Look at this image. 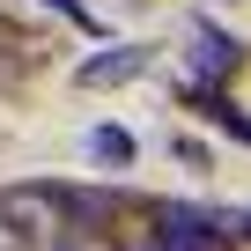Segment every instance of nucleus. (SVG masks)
Instances as JSON below:
<instances>
[{"label": "nucleus", "mask_w": 251, "mask_h": 251, "mask_svg": "<svg viewBox=\"0 0 251 251\" xmlns=\"http://www.w3.org/2000/svg\"><path fill=\"white\" fill-rule=\"evenodd\" d=\"M148 236L170 251H244L236 207H200V200H141Z\"/></svg>", "instance_id": "f257e3e1"}, {"label": "nucleus", "mask_w": 251, "mask_h": 251, "mask_svg": "<svg viewBox=\"0 0 251 251\" xmlns=\"http://www.w3.org/2000/svg\"><path fill=\"white\" fill-rule=\"evenodd\" d=\"M244 59H251L244 37H229V30H222L214 15H200V8L185 15V74H200V81H236Z\"/></svg>", "instance_id": "f03ea898"}, {"label": "nucleus", "mask_w": 251, "mask_h": 251, "mask_svg": "<svg viewBox=\"0 0 251 251\" xmlns=\"http://www.w3.org/2000/svg\"><path fill=\"white\" fill-rule=\"evenodd\" d=\"M170 96H177V111H200L214 133H229V141H244L251 148V111L229 96V81H200V74H177L170 81Z\"/></svg>", "instance_id": "7ed1b4c3"}, {"label": "nucleus", "mask_w": 251, "mask_h": 251, "mask_svg": "<svg viewBox=\"0 0 251 251\" xmlns=\"http://www.w3.org/2000/svg\"><path fill=\"white\" fill-rule=\"evenodd\" d=\"M148 67H155L148 45H103V52H89L74 67V89H126V81H141Z\"/></svg>", "instance_id": "20e7f679"}, {"label": "nucleus", "mask_w": 251, "mask_h": 251, "mask_svg": "<svg viewBox=\"0 0 251 251\" xmlns=\"http://www.w3.org/2000/svg\"><path fill=\"white\" fill-rule=\"evenodd\" d=\"M81 155H89V170H133L141 163V133L118 126V118H96L81 133Z\"/></svg>", "instance_id": "39448f33"}, {"label": "nucleus", "mask_w": 251, "mask_h": 251, "mask_svg": "<svg viewBox=\"0 0 251 251\" xmlns=\"http://www.w3.org/2000/svg\"><path fill=\"white\" fill-rule=\"evenodd\" d=\"M170 163H177V170H192V177H207V170H214V148H207V141H192L185 126H177V133H170Z\"/></svg>", "instance_id": "423d86ee"}, {"label": "nucleus", "mask_w": 251, "mask_h": 251, "mask_svg": "<svg viewBox=\"0 0 251 251\" xmlns=\"http://www.w3.org/2000/svg\"><path fill=\"white\" fill-rule=\"evenodd\" d=\"M37 8H45V15H59V23H74L81 37H103V23H96L89 0H37Z\"/></svg>", "instance_id": "0eeeda50"}, {"label": "nucleus", "mask_w": 251, "mask_h": 251, "mask_svg": "<svg viewBox=\"0 0 251 251\" xmlns=\"http://www.w3.org/2000/svg\"><path fill=\"white\" fill-rule=\"evenodd\" d=\"M111 251H170V244H155V236H148V229H141V236H133V244H126V236H118V244H111Z\"/></svg>", "instance_id": "6e6552de"}]
</instances>
